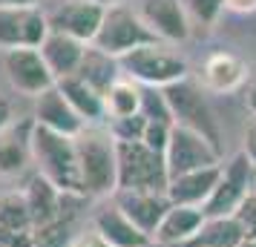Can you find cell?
I'll return each mask as SVG.
<instances>
[{
	"instance_id": "cell-1",
	"label": "cell",
	"mask_w": 256,
	"mask_h": 247,
	"mask_svg": "<svg viewBox=\"0 0 256 247\" xmlns=\"http://www.w3.org/2000/svg\"><path fill=\"white\" fill-rule=\"evenodd\" d=\"M78 170L84 196H116L118 193V144L110 127H84L75 135Z\"/></svg>"
},
{
	"instance_id": "cell-2",
	"label": "cell",
	"mask_w": 256,
	"mask_h": 247,
	"mask_svg": "<svg viewBox=\"0 0 256 247\" xmlns=\"http://www.w3.org/2000/svg\"><path fill=\"white\" fill-rule=\"evenodd\" d=\"M29 153L35 161L38 173L49 178L60 193L70 196H84L81 187V170H78V147L72 135H60L46 127H38L32 121L29 132Z\"/></svg>"
},
{
	"instance_id": "cell-3",
	"label": "cell",
	"mask_w": 256,
	"mask_h": 247,
	"mask_svg": "<svg viewBox=\"0 0 256 247\" xmlns=\"http://www.w3.org/2000/svg\"><path fill=\"white\" fill-rule=\"evenodd\" d=\"M118 66H121L124 78L136 81L138 86H152V89H164L170 83L190 78L187 60L167 43H150V46L132 49L118 58Z\"/></svg>"
},
{
	"instance_id": "cell-4",
	"label": "cell",
	"mask_w": 256,
	"mask_h": 247,
	"mask_svg": "<svg viewBox=\"0 0 256 247\" xmlns=\"http://www.w3.org/2000/svg\"><path fill=\"white\" fill-rule=\"evenodd\" d=\"M150 43H162L158 37L150 32V26L141 20V14L136 12V6L127 3H110L101 20V29L90 46L98 52H104L110 58H121L138 46H150Z\"/></svg>"
},
{
	"instance_id": "cell-5",
	"label": "cell",
	"mask_w": 256,
	"mask_h": 247,
	"mask_svg": "<svg viewBox=\"0 0 256 247\" xmlns=\"http://www.w3.org/2000/svg\"><path fill=\"white\" fill-rule=\"evenodd\" d=\"M162 92H164V98H167V104H170L173 124L184 127V130H193L196 135H202L204 141H210L222 153L219 121H216V112L210 109L208 98H204L202 83L184 78V81H178V83L164 86Z\"/></svg>"
},
{
	"instance_id": "cell-6",
	"label": "cell",
	"mask_w": 256,
	"mask_h": 247,
	"mask_svg": "<svg viewBox=\"0 0 256 247\" xmlns=\"http://www.w3.org/2000/svg\"><path fill=\"white\" fill-rule=\"evenodd\" d=\"M118 144V190H147L167 193L170 176L162 153L150 150L144 141H116Z\"/></svg>"
},
{
	"instance_id": "cell-7",
	"label": "cell",
	"mask_w": 256,
	"mask_h": 247,
	"mask_svg": "<svg viewBox=\"0 0 256 247\" xmlns=\"http://www.w3.org/2000/svg\"><path fill=\"white\" fill-rule=\"evenodd\" d=\"M106 6L98 0H52L44 14H46L49 32H60L75 40L92 43L101 20H104Z\"/></svg>"
},
{
	"instance_id": "cell-8",
	"label": "cell",
	"mask_w": 256,
	"mask_h": 247,
	"mask_svg": "<svg viewBox=\"0 0 256 247\" xmlns=\"http://www.w3.org/2000/svg\"><path fill=\"white\" fill-rule=\"evenodd\" d=\"M254 190V167L248 161L244 153H236L224 164L222 161V176L219 184L213 190V196L208 199V204L202 207L208 219H219V216H233L239 210V204L248 199V193Z\"/></svg>"
},
{
	"instance_id": "cell-9",
	"label": "cell",
	"mask_w": 256,
	"mask_h": 247,
	"mask_svg": "<svg viewBox=\"0 0 256 247\" xmlns=\"http://www.w3.org/2000/svg\"><path fill=\"white\" fill-rule=\"evenodd\" d=\"M164 161H167V176L176 178L184 176V173H193V170L222 164V153L193 130H184V127L173 124L170 141H167V150H164Z\"/></svg>"
},
{
	"instance_id": "cell-10",
	"label": "cell",
	"mask_w": 256,
	"mask_h": 247,
	"mask_svg": "<svg viewBox=\"0 0 256 247\" xmlns=\"http://www.w3.org/2000/svg\"><path fill=\"white\" fill-rule=\"evenodd\" d=\"M3 72H6L14 92L29 95V98H38L40 92H46L49 86L58 83L55 75L49 72L40 49L35 46H20L3 52Z\"/></svg>"
},
{
	"instance_id": "cell-11",
	"label": "cell",
	"mask_w": 256,
	"mask_h": 247,
	"mask_svg": "<svg viewBox=\"0 0 256 247\" xmlns=\"http://www.w3.org/2000/svg\"><path fill=\"white\" fill-rule=\"evenodd\" d=\"M141 20L162 43H184L193 32V20L184 9V0H141L136 6Z\"/></svg>"
},
{
	"instance_id": "cell-12",
	"label": "cell",
	"mask_w": 256,
	"mask_h": 247,
	"mask_svg": "<svg viewBox=\"0 0 256 247\" xmlns=\"http://www.w3.org/2000/svg\"><path fill=\"white\" fill-rule=\"evenodd\" d=\"M49 35V23L44 6L32 9H12L0 6V49H20V46H40L44 37Z\"/></svg>"
},
{
	"instance_id": "cell-13",
	"label": "cell",
	"mask_w": 256,
	"mask_h": 247,
	"mask_svg": "<svg viewBox=\"0 0 256 247\" xmlns=\"http://www.w3.org/2000/svg\"><path fill=\"white\" fill-rule=\"evenodd\" d=\"M32 121L38 127H46L52 132H60V135H81L84 132V124L81 115L70 106V101L64 98V92L55 86H49L46 92H40L35 98V109H32Z\"/></svg>"
},
{
	"instance_id": "cell-14",
	"label": "cell",
	"mask_w": 256,
	"mask_h": 247,
	"mask_svg": "<svg viewBox=\"0 0 256 247\" xmlns=\"http://www.w3.org/2000/svg\"><path fill=\"white\" fill-rule=\"evenodd\" d=\"M116 204L127 213L130 219H132V224H136L138 230H144L150 239L156 236L158 224L164 222L167 210L173 207L170 199H167V193H147V190H118Z\"/></svg>"
},
{
	"instance_id": "cell-15",
	"label": "cell",
	"mask_w": 256,
	"mask_h": 247,
	"mask_svg": "<svg viewBox=\"0 0 256 247\" xmlns=\"http://www.w3.org/2000/svg\"><path fill=\"white\" fill-rule=\"evenodd\" d=\"M92 230L101 236L110 247H152L156 245L144 230H138V227L132 224V219L118 207L116 201L104 204V207L92 216Z\"/></svg>"
},
{
	"instance_id": "cell-16",
	"label": "cell",
	"mask_w": 256,
	"mask_h": 247,
	"mask_svg": "<svg viewBox=\"0 0 256 247\" xmlns=\"http://www.w3.org/2000/svg\"><path fill=\"white\" fill-rule=\"evenodd\" d=\"M26 199V207H29V213H32V222H35V230L38 227H46V224L58 222V219H64L66 216V201L72 199L70 193H60L49 178H44L40 173H35V176L26 181V187L20 190Z\"/></svg>"
},
{
	"instance_id": "cell-17",
	"label": "cell",
	"mask_w": 256,
	"mask_h": 247,
	"mask_svg": "<svg viewBox=\"0 0 256 247\" xmlns=\"http://www.w3.org/2000/svg\"><path fill=\"white\" fill-rule=\"evenodd\" d=\"M35 222L26 207L24 193H3L0 196V247H32Z\"/></svg>"
},
{
	"instance_id": "cell-18",
	"label": "cell",
	"mask_w": 256,
	"mask_h": 247,
	"mask_svg": "<svg viewBox=\"0 0 256 247\" xmlns=\"http://www.w3.org/2000/svg\"><path fill=\"white\" fill-rule=\"evenodd\" d=\"M248 75H250V69H248V63L239 55H233V52H213L202 63L198 83H202L204 92L222 95V92H233V89L244 86Z\"/></svg>"
},
{
	"instance_id": "cell-19",
	"label": "cell",
	"mask_w": 256,
	"mask_h": 247,
	"mask_svg": "<svg viewBox=\"0 0 256 247\" xmlns=\"http://www.w3.org/2000/svg\"><path fill=\"white\" fill-rule=\"evenodd\" d=\"M219 176H222V164L176 176L167 184V199H170V204H182V207H204L208 199L213 196L216 184H219Z\"/></svg>"
},
{
	"instance_id": "cell-20",
	"label": "cell",
	"mask_w": 256,
	"mask_h": 247,
	"mask_svg": "<svg viewBox=\"0 0 256 247\" xmlns=\"http://www.w3.org/2000/svg\"><path fill=\"white\" fill-rule=\"evenodd\" d=\"M38 49H40V55L46 60L49 72L55 75V81H60V78L78 75L90 43L75 40V37H70V35H60V32H49Z\"/></svg>"
},
{
	"instance_id": "cell-21",
	"label": "cell",
	"mask_w": 256,
	"mask_h": 247,
	"mask_svg": "<svg viewBox=\"0 0 256 247\" xmlns=\"http://www.w3.org/2000/svg\"><path fill=\"white\" fill-rule=\"evenodd\" d=\"M58 89L64 92V98L70 101V106L81 115V121L86 127H98L106 124V106H104V95L98 92L95 86L84 81L81 75H70V78H60Z\"/></svg>"
},
{
	"instance_id": "cell-22",
	"label": "cell",
	"mask_w": 256,
	"mask_h": 247,
	"mask_svg": "<svg viewBox=\"0 0 256 247\" xmlns=\"http://www.w3.org/2000/svg\"><path fill=\"white\" fill-rule=\"evenodd\" d=\"M204 210L202 207H182V204H173L164 222L158 224V230L152 236L156 245H164V247H182L187 245L193 236L198 233V227L204 224Z\"/></svg>"
},
{
	"instance_id": "cell-23",
	"label": "cell",
	"mask_w": 256,
	"mask_h": 247,
	"mask_svg": "<svg viewBox=\"0 0 256 247\" xmlns=\"http://www.w3.org/2000/svg\"><path fill=\"white\" fill-rule=\"evenodd\" d=\"M29 132H32V121H26L20 127L12 124L6 132H0V176H18L32 161Z\"/></svg>"
},
{
	"instance_id": "cell-24",
	"label": "cell",
	"mask_w": 256,
	"mask_h": 247,
	"mask_svg": "<svg viewBox=\"0 0 256 247\" xmlns=\"http://www.w3.org/2000/svg\"><path fill=\"white\" fill-rule=\"evenodd\" d=\"M244 236L248 233L236 216H219V219H204L198 233L182 247H236Z\"/></svg>"
},
{
	"instance_id": "cell-25",
	"label": "cell",
	"mask_w": 256,
	"mask_h": 247,
	"mask_svg": "<svg viewBox=\"0 0 256 247\" xmlns=\"http://www.w3.org/2000/svg\"><path fill=\"white\" fill-rule=\"evenodd\" d=\"M141 95L144 86H138L130 78H118L110 89L104 92V106H106V121H118V118H132L141 112Z\"/></svg>"
},
{
	"instance_id": "cell-26",
	"label": "cell",
	"mask_w": 256,
	"mask_h": 247,
	"mask_svg": "<svg viewBox=\"0 0 256 247\" xmlns=\"http://www.w3.org/2000/svg\"><path fill=\"white\" fill-rule=\"evenodd\" d=\"M78 75L104 95L121 78V66H118V58H110L104 52H98L95 46H90L86 55H84V63H81V69H78Z\"/></svg>"
},
{
	"instance_id": "cell-27",
	"label": "cell",
	"mask_w": 256,
	"mask_h": 247,
	"mask_svg": "<svg viewBox=\"0 0 256 247\" xmlns=\"http://www.w3.org/2000/svg\"><path fill=\"white\" fill-rule=\"evenodd\" d=\"M75 236H78L75 233V222H72V216L66 213L58 222L46 224V227H38L32 247H72Z\"/></svg>"
},
{
	"instance_id": "cell-28",
	"label": "cell",
	"mask_w": 256,
	"mask_h": 247,
	"mask_svg": "<svg viewBox=\"0 0 256 247\" xmlns=\"http://www.w3.org/2000/svg\"><path fill=\"white\" fill-rule=\"evenodd\" d=\"M184 9L190 20L198 26H213L224 12V0H184Z\"/></svg>"
},
{
	"instance_id": "cell-29",
	"label": "cell",
	"mask_w": 256,
	"mask_h": 247,
	"mask_svg": "<svg viewBox=\"0 0 256 247\" xmlns=\"http://www.w3.org/2000/svg\"><path fill=\"white\" fill-rule=\"evenodd\" d=\"M106 127H110L116 141H141L144 138V130H147V118L138 112V115H132V118L106 121Z\"/></svg>"
},
{
	"instance_id": "cell-30",
	"label": "cell",
	"mask_w": 256,
	"mask_h": 247,
	"mask_svg": "<svg viewBox=\"0 0 256 247\" xmlns=\"http://www.w3.org/2000/svg\"><path fill=\"white\" fill-rule=\"evenodd\" d=\"M170 132H173V124H162V121H147V130H144V138L141 141L147 144L150 150L162 153L167 150V141H170Z\"/></svg>"
},
{
	"instance_id": "cell-31",
	"label": "cell",
	"mask_w": 256,
	"mask_h": 247,
	"mask_svg": "<svg viewBox=\"0 0 256 247\" xmlns=\"http://www.w3.org/2000/svg\"><path fill=\"white\" fill-rule=\"evenodd\" d=\"M242 153L248 155V161H250V167H254L256 173V118L244 127V144H242Z\"/></svg>"
},
{
	"instance_id": "cell-32",
	"label": "cell",
	"mask_w": 256,
	"mask_h": 247,
	"mask_svg": "<svg viewBox=\"0 0 256 247\" xmlns=\"http://www.w3.org/2000/svg\"><path fill=\"white\" fill-rule=\"evenodd\" d=\"M244 106H248V112L256 118V66L250 69L248 81H244Z\"/></svg>"
},
{
	"instance_id": "cell-33",
	"label": "cell",
	"mask_w": 256,
	"mask_h": 247,
	"mask_svg": "<svg viewBox=\"0 0 256 247\" xmlns=\"http://www.w3.org/2000/svg\"><path fill=\"white\" fill-rule=\"evenodd\" d=\"M12 124H14V104L6 95H0V132H6Z\"/></svg>"
},
{
	"instance_id": "cell-34",
	"label": "cell",
	"mask_w": 256,
	"mask_h": 247,
	"mask_svg": "<svg viewBox=\"0 0 256 247\" xmlns=\"http://www.w3.org/2000/svg\"><path fill=\"white\" fill-rule=\"evenodd\" d=\"M224 12L230 14H254L256 0H224Z\"/></svg>"
},
{
	"instance_id": "cell-35",
	"label": "cell",
	"mask_w": 256,
	"mask_h": 247,
	"mask_svg": "<svg viewBox=\"0 0 256 247\" xmlns=\"http://www.w3.org/2000/svg\"><path fill=\"white\" fill-rule=\"evenodd\" d=\"M72 247H110V245H106L104 239L95 233V230H90V233H78V236H75Z\"/></svg>"
},
{
	"instance_id": "cell-36",
	"label": "cell",
	"mask_w": 256,
	"mask_h": 247,
	"mask_svg": "<svg viewBox=\"0 0 256 247\" xmlns=\"http://www.w3.org/2000/svg\"><path fill=\"white\" fill-rule=\"evenodd\" d=\"M0 6H12V9H32V6H44V0H0Z\"/></svg>"
},
{
	"instance_id": "cell-37",
	"label": "cell",
	"mask_w": 256,
	"mask_h": 247,
	"mask_svg": "<svg viewBox=\"0 0 256 247\" xmlns=\"http://www.w3.org/2000/svg\"><path fill=\"white\" fill-rule=\"evenodd\" d=\"M236 247H256V236H244V239H242Z\"/></svg>"
},
{
	"instance_id": "cell-38",
	"label": "cell",
	"mask_w": 256,
	"mask_h": 247,
	"mask_svg": "<svg viewBox=\"0 0 256 247\" xmlns=\"http://www.w3.org/2000/svg\"><path fill=\"white\" fill-rule=\"evenodd\" d=\"M98 3H104V6H110V3H121V0H98Z\"/></svg>"
}]
</instances>
